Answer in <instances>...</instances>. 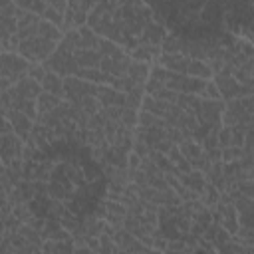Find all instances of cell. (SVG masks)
<instances>
[{"label":"cell","instance_id":"cell-1","mask_svg":"<svg viewBox=\"0 0 254 254\" xmlns=\"http://www.w3.org/2000/svg\"><path fill=\"white\" fill-rule=\"evenodd\" d=\"M42 89L52 93V95H58L62 99H65V87H64V77L54 73V71H48L44 81H42Z\"/></svg>","mask_w":254,"mask_h":254},{"label":"cell","instance_id":"cell-2","mask_svg":"<svg viewBox=\"0 0 254 254\" xmlns=\"http://www.w3.org/2000/svg\"><path fill=\"white\" fill-rule=\"evenodd\" d=\"M62 97L58 95H52L48 91H42V95L38 97V115H44V113H52L54 109H58L62 105Z\"/></svg>","mask_w":254,"mask_h":254},{"label":"cell","instance_id":"cell-3","mask_svg":"<svg viewBox=\"0 0 254 254\" xmlns=\"http://www.w3.org/2000/svg\"><path fill=\"white\" fill-rule=\"evenodd\" d=\"M18 8L26 10V12H32L36 16H44L46 8H48V2H40V0H14Z\"/></svg>","mask_w":254,"mask_h":254},{"label":"cell","instance_id":"cell-4","mask_svg":"<svg viewBox=\"0 0 254 254\" xmlns=\"http://www.w3.org/2000/svg\"><path fill=\"white\" fill-rule=\"evenodd\" d=\"M242 157H244V149H240V147H226V149H222V163L240 161Z\"/></svg>","mask_w":254,"mask_h":254},{"label":"cell","instance_id":"cell-5","mask_svg":"<svg viewBox=\"0 0 254 254\" xmlns=\"http://www.w3.org/2000/svg\"><path fill=\"white\" fill-rule=\"evenodd\" d=\"M46 67H44V64H32L30 65V69H28V77L30 79H34V81H38V83H42L44 81V77H46Z\"/></svg>","mask_w":254,"mask_h":254},{"label":"cell","instance_id":"cell-6","mask_svg":"<svg viewBox=\"0 0 254 254\" xmlns=\"http://www.w3.org/2000/svg\"><path fill=\"white\" fill-rule=\"evenodd\" d=\"M218 147H220V149L232 147V129H230V127H222V129L218 131Z\"/></svg>","mask_w":254,"mask_h":254}]
</instances>
